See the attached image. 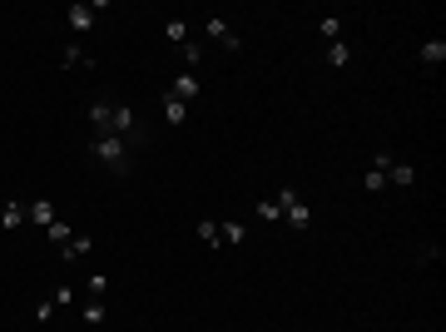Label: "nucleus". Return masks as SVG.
<instances>
[{"instance_id": "14", "label": "nucleus", "mask_w": 446, "mask_h": 332, "mask_svg": "<svg viewBox=\"0 0 446 332\" xmlns=\"http://www.w3.org/2000/svg\"><path fill=\"white\" fill-rule=\"evenodd\" d=\"M45 238H50V243H55V248H65V243H70V238H75V229H70V224H65V218H55V224H50V229H45Z\"/></svg>"}, {"instance_id": "19", "label": "nucleus", "mask_w": 446, "mask_h": 332, "mask_svg": "<svg viewBox=\"0 0 446 332\" xmlns=\"http://www.w3.org/2000/svg\"><path fill=\"white\" fill-rule=\"evenodd\" d=\"M109 293V273H89V283H85V298H104Z\"/></svg>"}, {"instance_id": "12", "label": "nucleus", "mask_w": 446, "mask_h": 332, "mask_svg": "<svg viewBox=\"0 0 446 332\" xmlns=\"http://www.w3.org/2000/svg\"><path fill=\"white\" fill-rule=\"evenodd\" d=\"M347 60H352V45H347V40H327V65L343 70Z\"/></svg>"}, {"instance_id": "6", "label": "nucleus", "mask_w": 446, "mask_h": 332, "mask_svg": "<svg viewBox=\"0 0 446 332\" xmlns=\"http://www.w3.org/2000/svg\"><path fill=\"white\" fill-rule=\"evenodd\" d=\"M20 224H30V203H6V208H0V229H20Z\"/></svg>"}, {"instance_id": "27", "label": "nucleus", "mask_w": 446, "mask_h": 332, "mask_svg": "<svg viewBox=\"0 0 446 332\" xmlns=\"http://www.w3.org/2000/svg\"><path fill=\"white\" fill-rule=\"evenodd\" d=\"M392 164H397V159H392V154H387V149H377V154H372V169H382V174H387V169H392Z\"/></svg>"}, {"instance_id": "3", "label": "nucleus", "mask_w": 446, "mask_h": 332, "mask_svg": "<svg viewBox=\"0 0 446 332\" xmlns=\"http://www.w3.org/2000/svg\"><path fill=\"white\" fill-rule=\"evenodd\" d=\"M203 35H208L213 45H223V50H233V55L243 50V40H238V30H229V20H223V15H208V20H203Z\"/></svg>"}, {"instance_id": "17", "label": "nucleus", "mask_w": 446, "mask_h": 332, "mask_svg": "<svg viewBox=\"0 0 446 332\" xmlns=\"http://www.w3.org/2000/svg\"><path fill=\"white\" fill-rule=\"evenodd\" d=\"M446 60V40H426L422 45V65H441Z\"/></svg>"}, {"instance_id": "7", "label": "nucleus", "mask_w": 446, "mask_h": 332, "mask_svg": "<svg viewBox=\"0 0 446 332\" xmlns=\"http://www.w3.org/2000/svg\"><path fill=\"white\" fill-rule=\"evenodd\" d=\"M179 60H184V70H189V75H199V60H203V40H194V35H189V40L179 45Z\"/></svg>"}, {"instance_id": "16", "label": "nucleus", "mask_w": 446, "mask_h": 332, "mask_svg": "<svg viewBox=\"0 0 446 332\" xmlns=\"http://www.w3.org/2000/svg\"><path fill=\"white\" fill-rule=\"evenodd\" d=\"M317 35L322 40H343V15H322L317 20Z\"/></svg>"}, {"instance_id": "2", "label": "nucleus", "mask_w": 446, "mask_h": 332, "mask_svg": "<svg viewBox=\"0 0 446 332\" xmlns=\"http://www.w3.org/2000/svg\"><path fill=\"white\" fill-rule=\"evenodd\" d=\"M273 203H278V213H283V224H288V229H298V233H308V229H312V208L303 203V194H298L293 184H288V189H278V199H273Z\"/></svg>"}, {"instance_id": "24", "label": "nucleus", "mask_w": 446, "mask_h": 332, "mask_svg": "<svg viewBox=\"0 0 446 332\" xmlns=\"http://www.w3.org/2000/svg\"><path fill=\"white\" fill-rule=\"evenodd\" d=\"M164 35H169V45H184V40H189V25H184V20H169V25H164Z\"/></svg>"}, {"instance_id": "25", "label": "nucleus", "mask_w": 446, "mask_h": 332, "mask_svg": "<svg viewBox=\"0 0 446 332\" xmlns=\"http://www.w3.org/2000/svg\"><path fill=\"white\" fill-rule=\"evenodd\" d=\"M50 303H55V308H70V303H75V288H70V283H60V288L50 293Z\"/></svg>"}, {"instance_id": "26", "label": "nucleus", "mask_w": 446, "mask_h": 332, "mask_svg": "<svg viewBox=\"0 0 446 332\" xmlns=\"http://www.w3.org/2000/svg\"><path fill=\"white\" fill-rule=\"evenodd\" d=\"M55 312H60V308H55V303H50V298H40V303H35V322H50V317H55Z\"/></svg>"}, {"instance_id": "22", "label": "nucleus", "mask_w": 446, "mask_h": 332, "mask_svg": "<svg viewBox=\"0 0 446 332\" xmlns=\"http://www.w3.org/2000/svg\"><path fill=\"white\" fill-rule=\"evenodd\" d=\"M362 189H367V194H382V189H387V174H382V169H367V174H362Z\"/></svg>"}, {"instance_id": "4", "label": "nucleus", "mask_w": 446, "mask_h": 332, "mask_svg": "<svg viewBox=\"0 0 446 332\" xmlns=\"http://www.w3.org/2000/svg\"><path fill=\"white\" fill-rule=\"evenodd\" d=\"M89 129H94V139L115 134V99H94L89 104Z\"/></svg>"}, {"instance_id": "13", "label": "nucleus", "mask_w": 446, "mask_h": 332, "mask_svg": "<svg viewBox=\"0 0 446 332\" xmlns=\"http://www.w3.org/2000/svg\"><path fill=\"white\" fill-rule=\"evenodd\" d=\"M387 184L412 189V184H417V169H412V164H392V169H387Z\"/></svg>"}, {"instance_id": "8", "label": "nucleus", "mask_w": 446, "mask_h": 332, "mask_svg": "<svg viewBox=\"0 0 446 332\" xmlns=\"http://www.w3.org/2000/svg\"><path fill=\"white\" fill-rule=\"evenodd\" d=\"M194 94H199V75H189V70H184V75L174 80V89H169V99H179V104H189Z\"/></svg>"}, {"instance_id": "21", "label": "nucleus", "mask_w": 446, "mask_h": 332, "mask_svg": "<svg viewBox=\"0 0 446 332\" xmlns=\"http://www.w3.org/2000/svg\"><path fill=\"white\" fill-rule=\"evenodd\" d=\"M184 115H189V104H179V99H164V120H169V124H184Z\"/></svg>"}, {"instance_id": "10", "label": "nucleus", "mask_w": 446, "mask_h": 332, "mask_svg": "<svg viewBox=\"0 0 446 332\" xmlns=\"http://www.w3.org/2000/svg\"><path fill=\"white\" fill-rule=\"evenodd\" d=\"M218 243H233L238 248V243H248V229L238 224V218H229V224H218Z\"/></svg>"}, {"instance_id": "9", "label": "nucleus", "mask_w": 446, "mask_h": 332, "mask_svg": "<svg viewBox=\"0 0 446 332\" xmlns=\"http://www.w3.org/2000/svg\"><path fill=\"white\" fill-rule=\"evenodd\" d=\"M89 248H94V238H89V233H75V238H70V243L60 248V258H65V263H80V258H85Z\"/></svg>"}, {"instance_id": "20", "label": "nucleus", "mask_w": 446, "mask_h": 332, "mask_svg": "<svg viewBox=\"0 0 446 332\" xmlns=\"http://www.w3.org/2000/svg\"><path fill=\"white\" fill-rule=\"evenodd\" d=\"M85 322H89V327L104 322V298H85Z\"/></svg>"}, {"instance_id": "5", "label": "nucleus", "mask_w": 446, "mask_h": 332, "mask_svg": "<svg viewBox=\"0 0 446 332\" xmlns=\"http://www.w3.org/2000/svg\"><path fill=\"white\" fill-rule=\"evenodd\" d=\"M60 65H65V70H89V65H94V55H89L80 40H70V45L60 50Z\"/></svg>"}, {"instance_id": "1", "label": "nucleus", "mask_w": 446, "mask_h": 332, "mask_svg": "<svg viewBox=\"0 0 446 332\" xmlns=\"http://www.w3.org/2000/svg\"><path fill=\"white\" fill-rule=\"evenodd\" d=\"M89 154H94V159L104 164L109 174H120V179L129 174V144H124L120 134H104V139H89Z\"/></svg>"}, {"instance_id": "23", "label": "nucleus", "mask_w": 446, "mask_h": 332, "mask_svg": "<svg viewBox=\"0 0 446 332\" xmlns=\"http://www.w3.org/2000/svg\"><path fill=\"white\" fill-rule=\"evenodd\" d=\"M253 213L263 218V224H278V218H283V213H278V203H273V199H263V203H253Z\"/></svg>"}, {"instance_id": "18", "label": "nucleus", "mask_w": 446, "mask_h": 332, "mask_svg": "<svg viewBox=\"0 0 446 332\" xmlns=\"http://www.w3.org/2000/svg\"><path fill=\"white\" fill-rule=\"evenodd\" d=\"M199 238H203L208 248H223V243H218V218H199Z\"/></svg>"}, {"instance_id": "15", "label": "nucleus", "mask_w": 446, "mask_h": 332, "mask_svg": "<svg viewBox=\"0 0 446 332\" xmlns=\"http://www.w3.org/2000/svg\"><path fill=\"white\" fill-rule=\"evenodd\" d=\"M89 25H94V10H89V6H70V30H75V35H85Z\"/></svg>"}, {"instance_id": "11", "label": "nucleus", "mask_w": 446, "mask_h": 332, "mask_svg": "<svg viewBox=\"0 0 446 332\" xmlns=\"http://www.w3.org/2000/svg\"><path fill=\"white\" fill-rule=\"evenodd\" d=\"M30 224H35V229H50V224H55V203H50V199H35V203H30Z\"/></svg>"}]
</instances>
